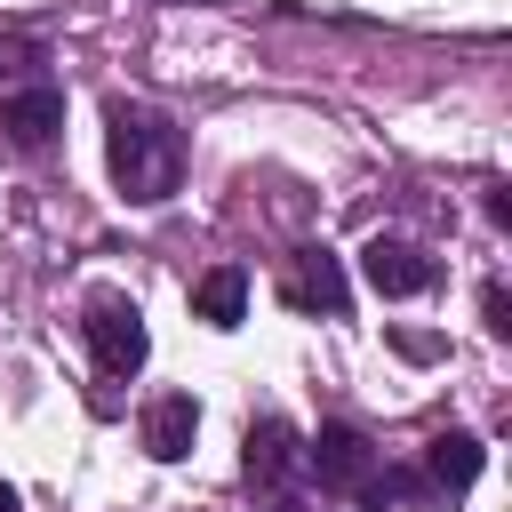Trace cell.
Returning <instances> with one entry per match:
<instances>
[{
	"instance_id": "1",
	"label": "cell",
	"mask_w": 512,
	"mask_h": 512,
	"mask_svg": "<svg viewBox=\"0 0 512 512\" xmlns=\"http://www.w3.org/2000/svg\"><path fill=\"white\" fill-rule=\"evenodd\" d=\"M104 152H112V184L128 200H168L176 176H184V128L152 104H112V128H104Z\"/></svg>"
},
{
	"instance_id": "2",
	"label": "cell",
	"mask_w": 512,
	"mask_h": 512,
	"mask_svg": "<svg viewBox=\"0 0 512 512\" xmlns=\"http://www.w3.org/2000/svg\"><path fill=\"white\" fill-rule=\"evenodd\" d=\"M304 472L328 488V496H352V504H384L392 496V472L376 464V448L352 432V424H320L304 440Z\"/></svg>"
},
{
	"instance_id": "3",
	"label": "cell",
	"mask_w": 512,
	"mask_h": 512,
	"mask_svg": "<svg viewBox=\"0 0 512 512\" xmlns=\"http://www.w3.org/2000/svg\"><path fill=\"white\" fill-rule=\"evenodd\" d=\"M240 472H248V488L272 496L264 512H304V496H296V480H304V432H296L288 416H256V424H248Z\"/></svg>"
},
{
	"instance_id": "4",
	"label": "cell",
	"mask_w": 512,
	"mask_h": 512,
	"mask_svg": "<svg viewBox=\"0 0 512 512\" xmlns=\"http://www.w3.org/2000/svg\"><path fill=\"white\" fill-rule=\"evenodd\" d=\"M88 352H96V376H136L144 368V352H152V336H144V312H136V296H120V288H104V296H88Z\"/></svg>"
},
{
	"instance_id": "5",
	"label": "cell",
	"mask_w": 512,
	"mask_h": 512,
	"mask_svg": "<svg viewBox=\"0 0 512 512\" xmlns=\"http://www.w3.org/2000/svg\"><path fill=\"white\" fill-rule=\"evenodd\" d=\"M280 304L344 320V304H352V288H344V264H336L328 248H296V256L280 264Z\"/></svg>"
},
{
	"instance_id": "6",
	"label": "cell",
	"mask_w": 512,
	"mask_h": 512,
	"mask_svg": "<svg viewBox=\"0 0 512 512\" xmlns=\"http://www.w3.org/2000/svg\"><path fill=\"white\" fill-rule=\"evenodd\" d=\"M360 272H368V288H376V296H424V288L440 280V264H432L424 248H408V240H384V232L360 248Z\"/></svg>"
},
{
	"instance_id": "7",
	"label": "cell",
	"mask_w": 512,
	"mask_h": 512,
	"mask_svg": "<svg viewBox=\"0 0 512 512\" xmlns=\"http://www.w3.org/2000/svg\"><path fill=\"white\" fill-rule=\"evenodd\" d=\"M0 128L24 144V152H40V144H56V128H64V88H48V80H32V88H16L8 104H0Z\"/></svg>"
},
{
	"instance_id": "8",
	"label": "cell",
	"mask_w": 512,
	"mask_h": 512,
	"mask_svg": "<svg viewBox=\"0 0 512 512\" xmlns=\"http://www.w3.org/2000/svg\"><path fill=\"white\" fill-rule=\"evenodd\" d=\"M192 432H200V408H192V392H160V400L144 408V448H152L160 464L192 456Z\"/></svg>"
},
{
	"instance_id": "9",
	"label": "cell",
	"mask_w": 512,
	"mask_h": 512,
	"mask_svg": "<svg viewBox=\"0 0 512 512\" xmlns=\"http://www.w3.org/2000/svg\"><path fill=\"white\" fill-rule=\"evenodd\" d=\"M480 464H488V448H480L472 432H440V440L424 448V480L448 488V496H464V488L480 480Z\"/></svg>"
},
{
	"instance_id": "10",
	"label": "cell",
	"mask_w": 512,
	"mask_h": 512,
	"mask_svg": "<svg viewBox=\"0 0 512 512\" xmlns=\"http://www.w3.org/2000/svg\"><path fill=\"white\" fill-rule=\"evenodd\" d=\"M192 312H200L208 328H232V320L248 312V272H240V264H216V272H200V288H192Z\"/></svg>"
},
{
	"instance_id": "11",
	"label": "cell",
	"mask_w": 512,
	"mask_h": 512,
	"mask_svg": "<svg viewBox=\"0 0 512 512\" xmlns=\"http://www.w3.org/2000/svg\"><path fill=\"white\" fill-rule=\"evenodd\" d=\"M480 312H488V328H496V336H512V296H504V280H488Z\"/></svg>"
},
{
	"instance_id": "12",
	"label": "cell",
	"mask_w": 512,
	"mask_h": 512,
	"mask_svg": "<svg viewBox=\"0 0 512 512\" xmlns=\"http://www.w3.org/2000/svg\"><path fill=\"white\" fill-rule=\"evenodd\" d=\"M400 352H408V360H432V352H440V336H416V328H400Z\"/></svg>"
},
{
	"instance_id": "13",
	"label": "cell",
	"mask_w": 512,
	"mask_h": 512,
	"mask_svg": "<svg viewBox=\"0 0 512 512\" xmlns=\"http://www.w3.org/2000/svg\"><path fill=\"white\" fill-rule=\"evenodd\" d=\"M16 64H32V48L24 40H0V72H16Z\"/></svg>"
},
{
	"instance_id": "14",
	"label": "cell",
	"mask_w": 512,
	"mask_h": 512,
	"mask_svg": "<svg viewBox=\"0 0 512 512\" xmlns=\"http://www.w3.org/2000/svg\"><path fill=\"white\" fill-rule=\"evenodd\" d=\"M0 512H24V504H16V488H8V480H0Z\"/></svg>"
}]
</instances>
